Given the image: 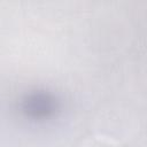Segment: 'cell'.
Segmentation results:
<instances>
[{
  "instance_id": "1",
  "label": "cell",
  "mask_w": 147,
  "mask_h": 147,
  "mask_svg": "<svg viewBox=\"0 0 147 147\" xmlns=\"http://www.w3.org/2000/svg\"><path fill=\"white\" fill-rule=\"evenodd\" d=\"M80 147H121L117 141L107 136H93L86 138Z\"/></svg>"
}]
</instances>
